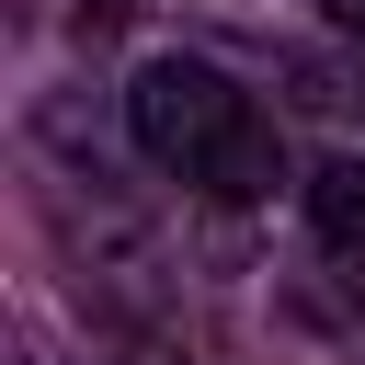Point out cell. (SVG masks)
Segmentation results:
<instances>
[{"mask_svg":"<svg viewBox=\"0 0 365 365\" xmlns=\"http://www.w3.org/2000/svg\"><path fill=\"white\" fill-rule=\"evenodd\" d=\"M308 217H319V240L342 262H365V160H319L308 171Z\"/></svg>","mask_w":365,"mask_h":365,"instance_id":"obj_2","label":"cell"},{"mask_svg":"<svg viewBox=\"0 0 365 365\" xmlns=\"http://www.w3.org/2000/svg\"><path fill=\"white\" fill-rule=\"evenodd\" d=\"M319 11H331V23H342V34H365V0H319Z\"/></svg>","mask_w":365,"mask_h":365,"instance_id":"obj_3","label":"cell"},{"mask_svg":"<svg viewBox=\"0 0 365 365\" xmlns=\"http://www.w3.org/2000/svg\"><path fill=\"white\" fill-rule=\"evenodd\" d=\"M125 125H137V148H148L171 182H194V194H217V205H262V194L285 182L274 114H262L217 57H137Z\"/></svg>","mask_w":365,"mask_h":365,"instance_id":"obj_1","label":"cell"}]
</instances>
